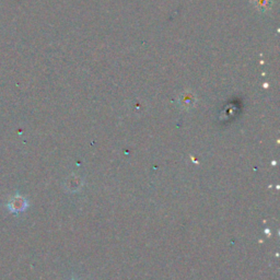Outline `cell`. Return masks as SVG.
Wrapping results in <instances>:
<instances>
[{"instance_id": "obj_1", "label": "cell", "mask_w": 280, "mask_h": 280, "mask_svg": "<svg viewBox=\"0 0 280 280\" xmlns=\"http://www.w3.org/2000/svg\"><path fill=\"white\" fill-rule=\"evenodd\" d=\"M28 205H29L28 200H26L24 197L20 196V195H17V196H14L9 200L7 207L10 213L20 214L23 213V211L28 208Z\"/></svg>"}]
</instances>
